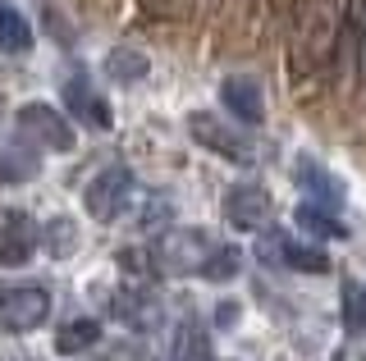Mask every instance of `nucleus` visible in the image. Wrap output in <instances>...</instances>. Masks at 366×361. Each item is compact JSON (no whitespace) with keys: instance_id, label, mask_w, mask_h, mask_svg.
Returning a JSON list of instances; mask_svg holds the SVG:
<instances>
[{"instance_id":"obj_14","label":"nucleus","mask_w":366,"mask_h":361,"mask_svg":"<svg viewBox=\"0 0 366 361\" xmlns=\"http://www.w3.org/2000/svg\"><path fill=\"white\" fill-rule=\"evenodd\" d=\"M97 343H101V325L92 315H78V320L60 325V334H55V352H64V357H83Z\"/></svg>"},{"instance_id":"obj_2","label":"nucleus","mask_w":366,"mask_h":361,"mask_svg":"<svg viewBox=\"0 0 366 361\" xmlns=\"http://www.w3.org/2000/svg\"><path fill=\"white\" fill-rule=\"evenodd\" d=\"M129 193H133V174L124 165H106L83 188V206L97 224H114L124 215V206H129Z\"/></svg>"},{"instance_id":"obj_27","label":"nucleus","mask_w":366,"mask_h":361,"mask_svg":"<svg viewBox=\"0 0 366 361\" xmlns=\"http://www.w3.org/2000/svg\"><path fill=\"white\" fill-rule=\"evenodd\" d=\"M0 361H37V357H28V352H14V347H0Z\"/></svg>"},{"instance_id":"obj_20","label":"nucleus","mask_w":366,"mask_h":361,"mask_svg":"<svg viewBox=\"0 0 366 361\" xmlns=\"http://www.w3.org/2000/svg\"><path fill=\"white\" fill-rule=\"evenodd\" d=\"M106 78L110 83H137V78H147V55L133 46H114L106 55Z\"/></svg>"},{"instance_id":"obj_9","label":"nucleus","mask_w":366,"mask_h":361,"mask_svg":"<svg viewBox=\"0 0 366 361\" xmlns=\"http://www.w3.org/2000/svg\"><path fill=\"white\" fill-rule=\"evenodd\" d=\"M41 169V146L28 142L23 133H9L0 142V183H28Z\"/></svg>"},{"instance_id":"obj_13","label":"nucleus","mask_w":366,"mask_h":361,"mask_svg":"<svg viewBox=\"0 0 366 361\" xmlns=\"http://www.w3.org/2000/svg\"><path fill=\"white\" fill-rule=\"evenodd\" d=\"M339 46L357 60V73L366 78V0H348L343 9V32H339Z\"/></svg>"},{"instance_id":"obj_3","label":"nucleus","mask_w":366,"mask_h":361,"mask_svg":"<svg viewBox=\"0 0 366 361\" xmlns=\"http://www.w3.org/2000/svg\"><path fill=\"white\" fill-rule=\"evenodd\" d=\"M19 133L28 142H37L41 151H74V123H69L55 106H46V101H28V106H19Z\"/></svg>"},{"instance_id":"obj_18","label":"nucleus","mask_w":366,"mask_h":361,"mask_svg":"<svg viewBox=\"0 0 366 361\" xmlns=\"http://www.w3.org/2000/svg\"><path fill=\"white\" fill-rule=\"evenodd\" d=\"M41 247L46 256H55V261H69V256L78 252V224L74 220H46L41 224Z\"/></svg>"},{"instance_id":"obj_19","label":"nucleus","mask_w":366,"mask_h":361,"mask_svg":"<svg viewBox=\"0 0 366 361\" xmlns=\"http://www.w3.org/2000/svg\"><path fill=\"white\" fill-rule=\"evenodd\" d=\"M238 270H243V252H238L234 243H220L211 256H206V265L197 270V275L206 279V284H229V279H238Z\"/></svg>"},{"instance_id":"obj_25","label":"nucleus","mask_w":366,"mask_h":361,"mask_svg":"<svg viewBox=\"0 0 366 361\" xmlns=\"http://www.w3.org/2000/svg\"><path fill=\"white\" fill-rule=\"evenodd\" d=\"M160 224H169V197L152 201V210L142 215V229H160Z\"/></svg>"},{"instance_id":"obj_11","label":"nucleus","mask_w":366,"mask_h":361,"mask_svg":"<svg viewBox=\"0 0 366 361\" xmlns=\"http://www.w3.org/2000/svg\"><path fill=\"white\" fill-rule=\"evenodd\" d=\"M293 178H297V188L307 193V201H316V206H330V210H339V206H343V183H339L335 174H330L325 165H316V161H297Z\"/></svg>"},{"instance_id":"obj_26","label":"nucleus","mask_w":366,"mask_h":361,"mask_svg":"<svg viewBox=\"0 0 366 361\" xmlns=\"http://www.w3.org/2000/svg\"><path fill=\"white\" fill-rule=\"evenodd\" d=\"M238 315H243V311H238V302H220V307H215V325H220V330H234Z\"/></svg>"},{"instance_id":"obj_8","label":"nucleus","mask_w":366,"mask_h":361,"mask_svg":"<svg viewBox=\"0 0 366 361\" xmlns=\"http://www.w3.org/2000/svg\"><path fill=\"white\" fill-rule=\"evenodd\" d=\"M188 133H192V142H202L206 151L224 156V161H238V165L252 161V146L238 138V133H229L211 110H192V115H188Z\"/></svg>"},{"instance_id":"obj_1","label":"nucleus","mask_w":366,"mask_h":361,"mask_svg":"<svg viewBox=\"0 0 366 361\" xmlns=\"http://www.w3.org/2000/svg\"><path fill=\"white\" fill-rule=\"evenodd\" d=\"M215 247L220 243H211L206 229H169L152 243V252H156L160 275H192V270L206 265V256H211Z\"/></svg>"},{"instance_id":"obj_5","label":"nucleus","mask_w":366,"mask_h":361,"mask_svg":"<svg viewBox=\"0 0 366 361\" xmlns=\"http://www.w3.org/2000/svg\"><path fill=\"white\" fill-rule=\"evenodd\" d=\"M41 247V229L28 210L0 206V265H28Z\"/></svg>"},{"instance_id":"obj_10","label":"nucleus","mask_w":366,"mask_h":361,"mask_svg":"<svg viewBox=\"0 0 366 361\" xmlns=\"http://www.w3.org/2000/svg\"><path fill=\"white\" fill-rule=\"evenodd\" d=\"M220 101L229 106V115L243 119V123H252V128L266 119V101H261V87L252 83V78H243V73H234V78H224V83H220Z\"/></svg>"},{"instance_id":"obj_15","label":"nucleus","mask_w":366,"mask_h":361,"mask_svg":"<svg viewBox=\"0 0 366 361\" xmlns=\"http://www.w3.org/2000/svg\"><path fill=\"white\" fill-rule=\"evenodd\" d=\"M293 220H297V229L312 233V238H343V233H348L335 210H330V206H316V201H302V206L293 210Z\"/></svg>"},{"instance_id":"obj_17","label":"nucleus","mask_w":366,"mask_h":361,"mask_svg":"<svg viewBox=\"0 0 366 361\" xmlns=\"http://www.w3.org/2000/svg\"><path fill=\"white\" fill-rule=\"evenodd\" d=\"M0 51H5V55H28L32 51L28 19H23L14 5H5V0H0Z\"/></svg>"},{"instance_id":"obj_22","label":"nucleus","mask_w":366,"mask_h":361,"mask_svg":"<svg viewBox=\"0 0 366 361\" xmlns=\"http://www.w3.org/2000/svg\"><path fill=\"white\" fill-rule=\"evenodd\" d=\"M343 325L348 334H362L366 330V284H343Z\"/></svg>"},{"instance_id":"obj_7","label":"nucleus","mask_w":366,"mask_h":361,"mask_svg":"<svg viewBox=\"0 0 366 361\" xmlns=\"http://www.w3.org/2000/svg\"><path fill=\"white\" fill-rule=\"evenodd\" d=\"M110 311L119 315L129 330H137V334L156 330V325L165 320V315H160V298H156L152 284H119L114 298H110Z\"/></svg>"},{"instance_id":"obj_6","label":"nucleus","mask_w":366,"mask_h":361,"mask_svg":"<svg viewBox=\"0 0 366 361\" xmlns=\"http://www.w3.org/2000/svg\"><path fill=\"white\" fill-rule=\"evenodd\" d=\"M224 220H229V229L257 233L274 220V201L261 183H234L224 193Z\"/></svg>"},{"instance_id":"obj_4","label":"nucleus","mask_w":366,"mask_h":361,"mask_svg":"<svg viewBox=\"0 0 366 361\" xmlns=\"http://www.w3.org/2000/svg\"><path fill=\"white\" fill-rule=\"evenodd\" d=\"M51 315V293L46 288H5L0 293V334H32Z\"/></svg>"},{"instance_id":"obj_21","label":"nucleus","mask_w":366,"mask_h":361,"mask_svg":"<svg viewBox=\"0 0 366 361\" xmlns=\"http://www.w3.org/2000/svg\"><path fill=\"white\" fill-rule=\"evenodd\" d=\"M284 265H289V270H302V275H330V256L320 252L316 243L284 238Z\"/></svg>"},{"instance_id":"obj_24","label":"nucleus","mask_w":366,"mask_h":361,"mask_svg":"<svg viewBox=\"0 0 366 361\" xmlns=\"http://www.w3.org/2000/svg\"><path fill=\"white\" fill-rule=\"evenodd\" d=\"M335 361H366V330H362V334H352L348 343H343L339 352H335Z\"/></svg>"},{"instance_id":"obj_16","label":"nucleus","mask_w":366,"mask_h":361,"mask_svg":"<svg viewBox=\"0 0 366 361\" xmlns=\"http://www.w3.org/2000/svg\"><path fill=\"white\" fill-rule=\"evenodd\" d=\"M174 361H211V334H206V325L202 320H183L179 330H174Z\"/></svg>"},{"instance_id":"obj_28","label":"nucleus","mask_w":366,"mask_h":361,"mask_svg":"<svg viewBox=\"0 0 366 361\" xmlns=\"http://www.w3.org/2000/svg\"><path fill=\"white\" fill-rule=\"evenodd\" d=\"M0 115H5V101H0Z\"/></svg>"},{"instance_id":"obj_12","label":"nucleus","mask_w":366,"mask_h":361,"mask_svg":"<svg viewBox=\"0 0 366 361\" xmlns=\"http://www.w3.org/2000/svg\"><path fill=\"white\" fill-rule=\"evenodd\" d=\"M64 106H69V115H74V119L92 123V128H106V123H110L106 101L92 92V83H87V78H78V73L64 83Z\"/></svg>"},{"instance_id":"obj_23","label":"nucleus","mask_w":366,"mask_h":361,"mask_svg":"<svg viewBox=\"0 0 366 361\" xmlns=\"http://www.w3.org/2000/svg\"><path fill=\"white\" fill-rule=\"evenodd\" d=\"M257 256H261V261H284V233H266V238H261L257 243Z\"/></svg>"}]
</instances>
